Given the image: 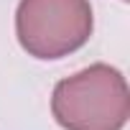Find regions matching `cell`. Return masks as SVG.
I'll return each instance as SVG.
<instances>
[{
  "label": "cell",
  "instance_id": "obj_1",
  "mask_svg": "<svg viewBox=\"0 0 130 130\" xmlns=\"http://www.w3.org/2000/svg\"><path fill=\"white\" fill-rule=\"evenodd\" d=\"M51 112L64 130H122L130 115L125 77L115 67L92 64L56 84Z\"/></svg>",
  "mask_w": 130,
  "mask_h": 130
},
{
  "label": "cell",
  "instance_id": "obj_2",
  "mask_svg": "<svg viewBox=\"0 0 130 130\" xmlns=\"http://www.w3.org/2000/svg\"><path fill=\"white\" fill-rule=\"evenodd\" d=\"M21 46L36 59H61L92 36L89 0H21L15 10Z\"/></svg>",
  "mask_w": 130,
  "mask_h": 130
}]
</instances>
